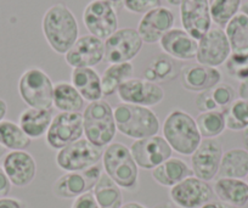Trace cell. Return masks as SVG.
<instances>
[{
  "label": "cell",
  "instance_id": "6da1fadb",
  "mask_svg": "<svg viewBox=\"0 0 248 208\" xmlns=\"http://www.w3.org/2000/svg\"><path fill=\"white\" fill-rule=\"evenodd\" d=\"M42 31L49 47L59 55H65L79 38L77 18L63 3L54 4L45 11Z\"/></svg>",
  "mask_w": 248,
  "mask_h": 208
},
{
  "label": "cell",
  "instance_id": "7a4b0ae2",
  "mask_svg": "<svg viewBox=\"0 0 248 208\" xmlns=\"http://www.w3.org/2000/svg\"><path fill=\"white\" fill-rule=\"evenodd\" d=\"M163 138L174 152L191 156L202 142L196 119L183 110H173L166 117L162 126Z\"/></svg>",
  "mask_w": 248,
  "mask_h": 208
},
{
  "label": "cell",
  "instance_id": "3957f363",
  "mask_svg": "<svg viewBox=\"0 0 248 208\" xmlns=\"http://www.w3.org/2000/svg\"><path fill=\"white\" fill-rule=\"evenodd\" d=\"M117 131L129 139L150 138L158 135L161 123L150 107L119 102L113 109Z\"/></svg>",
  "mask_w": 248,
  "mask_h": 208
},
{
  "label": "cell",
  "instance_id": "277c9868",
  "mask_svg": "<svg viewBox=\"0 0 248 208\" xmlns=\"http://www.w3.org/2000/svg\"><path fill=\"white\" fill-rule=\"evenodd\" d=\"M104 172L122 189L134 191L139 185V167L130 149L122 143H112L102 154Z\"/></svg>",
  "mask_w": 248,
  "mask_h": 208
},
{
  "label": "cell",
  "instance_id": "5b68a950",
  "mask_svg": "<svg viewBox=\"0 0 248 208\" xmlns=\"http://www.w3.org/2000/svg\"><path fill=\"white\" fill-rule=\"evenodd\" d=\"M83 128L88 142L97 147L108 146L116 138L113 107L105 100L89 102L83 111Z\"/></svg>",
  "mask_w": 248,
  "mask_h": 208
},
{
  "label": "cell",
  "instance_id": "8992f818",
  "mask_svg": "<svg viewBox=\"0 0 248 208\" xmlns=\"http://www.w3.org/2000/svg\"><path fill=\"white\" fill-rule=\"evenodd\" d=\"M18 95L28 107L52 109L54 83L50 76L39 67H30L20 76Z\"/></svg>",
  "mask_w": 248,
  "mask_h": 208
},
{
  "label": "cell",
  "instance_id": "52a82bcc",
  "mask_svg": "<svg viewBox=\"0 0 248 208\" xmlns=\"http://www.w3.org/2000/svg\"><path fill=\"white\" fill-rule=\"evenodd\" d=\"M84 135L83 114L80 112H59L52 118L45 135L50 149L61 150Z\"/></svg>",
  "mask_w": 248,
  "mask_h": 208
},
{
  "label": "cell",
  "instance_id": "ba28073f",
  "mask_svg": "<svg viewBox=\"0 0 248 208\" xmlns=\"http://www.w3.org/2000/svg\"><path fill=\"white\" fill-rule=\"evenodd\" d=\"M104 149L93 145L85 138L79 139L68 146L59 150L56 155L57 167L65 172H82L99 163Z\"/></svg>",
  "mask_w": 248,
  "mask_h": 208
},
{
  "label": "cell",
  "instance_id": "9c48e42d",
  "mask_svg": "<svg viewBox=\"0 0 248 208\" xmlns=\"http://www.w3.org/2000/svg\"><path fill=\"white\" fill-rule=\"evenodd\" d=\"M82 18L89 34L104 42L118 30L117 10L104 0H92L87 4Z\"/></svg>",
  "mask_w": 248,
  "mask_h": 208
},
{
  "label": "cell",
  "instance_id": "30bf717a",
  "mask_svg": "<svg viewBox=\"0 0 248 208\" xmlns=\"http://www.w3.org/2000/svg\"><path fill=\"white\" fill-rule=\"evenodd\" d=\"M142 44L144 42L137 30L118 28L105 40V60L109 64L130 62L139 55Z\"/></svg>",
  "mask_w": 248,
  "mask_h": 208
},
{
  "label": "cell",
  "instance_id": "8fae6325",
  "mask_svg": "<svg viewBox=\"0 0 248 208\" xmlns=\"http://www.w3.org/2000/svg\"><path fill=\"white\" fill-rule=\"evenodd\" d=\"M121 102L138 105L144 107H154L161 104L164 99V90L159 84L144 78H130L124 82L117 90Z\"/></svg>",
  "mask_w": 248,
  "mask_h": 208
},
{
  "label": "cell",
  "instance_id": "7c38bea8",
  "mask_svg": "<svg viewBox=\"0 0 248 208\" xmlns=\"http://www.w3.org/2000/svg\"><path fill=\"white\" fill-rule=\"evenodd\" d=\"M230 55V43L223 28L212 27L199 40L196 54L197 64L218 68L225 64Z\"/></svg>",
  "mask_w": 248,
  "mask_h": 208
},
{
  "label": "cell",
  "instance_id": "4fadbf2b",
  "mask_svg": "<svg viewBox=\"0 0 248 208\" xmlns=\"http://www.w3.org/2000/svg\"><path fill=\"white\" fill-rule=\"evenodd\" d=\"M129 149L138 167L146 171H152L173 155L166 139L159 135L135 140Z\"/></svg>",
  "mask_w": 248,
  "mask_h": 208
},
{
  "label": "cell",
  "instance_id": "5bb4252c",
  "mask_svg": "<svg viewBox=\"0 0 248 208\" xmlns=\"http://www.w3.org/2000/svg\"><path fill=\"white\" fill-rule=\"evenodd\" d=\"M213 188L207 181L191 176L169 190L171 202L180 208H199L212 200Z\"/></svg>",
  "mask_w": 248,
  "mask_h": 208
},
{
  "label": "cell",
  "instance_id": "9a60e30c",
  "mask_svg": "<svg viewBox=\"0 0 248 208\" xmlns=\"http://www.w3.org/2000/svg\"><path fill=\"white\" fill-rule=\"evenodd\" d=\"M223 145L218 139H202L191 155V169L194 176L204 181H211L218 176L223 157Z\"/></svg>",
  "mask_w": 248,
  "mask_h": 208
},
{
  "label": "cell",
  "instance_id": "2e32d148",
  "mask_svg": "<svg viewBox=\"0 0 248 208\" xmlns=\"http://www.w3.org/2000/svg\"><path fill=\"white\" fill-rule=\"evenodd\" d=\"M105 60V42L92 34L80 35L65 54V61L72 68H93Z\"/></svg>",
  "mask_w": 248,
  "mask_h": 208
},
{
  "label": "cell",
  "instance_id": "e0dca14e",
  "mask_svg": "<svg viewBox=\"0 0 248 208\" xmlns=\"http://www.w3.org/2000/svg\"><path fill=\"white\" fill-rule=\"evenodd\" d=\"M180 21L183 30L199 42L212 28L208 0H181Z\"/></svg>",
  "mask_w": 248,
  "mask_h": 208
},
{
  "label": "cell",
  "instance_id": "ac0fdd59",
  "mask_svg": "<svg viewBox=\"0 0 248 208\" xmlns=\"http://www.w3.org/2000/svg\"><path fill=\"white\" fill-rule=\"evenodd\" d=\"M175 16L173 11L166 6H158L142 15L138 25V33L146 44L159 43L164 34L173 28Z\"/></svg>",
  "mask_w": 248,
  "mask_h": 208
},
{
  "label": "cell",
  "instance_id": "d6986e66",
  "mask_svg": "<svg viewBox=\"0 0 248 208\" xmlns=\"http://www.w3.org/2000/svg\"><path fill=\"white\" fill-rule=\"evenodd\" d=\"M3 168L9 180L16 188H26L31 185L37 176V162L26 150L9 151L4 156Z\"/></svg>",
  "mask_w": 248,
  "mask_h": 208
},
{
  "label": "cell",
  "instance_id": "ffe728a7",
  "mask_svg": "<svg viewBox=\"0 0 248 208\" xmlns=\"http://www.w3.org/2000/svg\"><path fill=\"white\" fill-rule=\"evenodd\" d=\"M180 83L185 90L199 94L221 83V72L216 67L204 66L197 62L184 64L180 69Z\"/></svg>",
  "mask_w": 248,
  "mask_h": 208
},
{
  "label": "cell",
  "instance_id": "44dd1931",
  "mask_svg": "<svg viewBox=\"0 0 248 208\" xmlns=\"http://www.w3.org/2000/svg\"><path fill=\"white\" fill-rule=\"evenodd\" d=\"M197 42L183 28H171L159 40V47L170 59L190 61L196 59Z\"/></svg>",
  "mask_w": 248,
  "mask_h": 208
},
{
  "label": "cell",
  "instance_id": "7402d4cb",
  "mask_svg": "<svg viewBox=\"0 0 248 208\" xmlns=\"http://www.w3.org/2000/svg\"><path fill=\"white\" fill-rule=\"evenodd\" d=\"M54 118L52 109H35L27 107L18 117V124L31 140L46 135V131Z\"/></svg>",
  "mask_w": 248,
  "mask_h": 208
},
{
  "label": "cell",
  "instance_id": "603a6c76",
  "mask_svg": "<svg viewBox=\"0 0 248 208\" xmlns=\"http://www.w3.org/2000/svg\"><path fill=\"white\" fill-rule=\"evenodd\" d=\"M191 176H194L191 167L181 159L173 156L152 169V179L164 188H173Z\"/></svg>",
  "mask_w": 248,
  "mask_h": 208
},
{
  "label": "cell",
  "instance_id": "cb8c5ba5",
  "mask_svg": "<svg viewBox=\"0 0 248 208\" xmlns=\"http://www.w3.org/2000/svg\"><path fill=\"white\" fill-rule=\"evenodd\" d=\"M71 83L85 101L95 102L104 97L101 76L94 68H72Z\"/></svg>",
  "mask_w": 248,
  "mask_h": 208
},
{
  "label": "cell",
  "instance_id": "d4e9b609",
  "mask_svg": "<svg viewBox=\"0 0 248 208\" xmlns=\"http://www.w3.org/2000/svg\"><path fill=\"white\" fill-rule=\"evenodd\" d=\"M213 191L219 201L235 208L243 207L248 203V184L243 179H217Z\"/></svg>",
  "mask_w": 248,
  "mask_h": 208
},
{
  "label": "cell",
  "instance_id": "484cf974",
  "mask_svg": "<svg viewBox=\"0 0 248 208\" xmlns=\"http://www.w3.org/2000/svg\"><path fill=\"white\" fill-rule=\"evenodd\" d=\"M93 191L84 172H65L52 184V193L61 200H75L83 193Z\"/></svg>",
  "mask_w": 248,
  "mask_h": 208
},
{
  "label": "cell",
  "instance_id": "4316f807",
  "mask_svg": "<svg viewBox=\"0 0 248 208\" xmlns=\"http://www.w3.org/2000/svg\"><path fill=\"white\" fill-rule=\"evenodd\" d=\"M85 100L70 82L54 84L52 106L60 112H80L85 109Z\"/></svg>",
  "mask_w": 248,
  "mask_h": 208
},
{
  "label": "cell",
  "instance_id": "83f0119b",
  "mask_svg": "<svg viewBox=\"0 0 248 208\" xmlns=\"http://www.w3.org/2000/svg\"><path fill=\"white\" fill-rule=\"evenodd\" d=\"M219 178L245 179L248 176V152L245 149H230L221 157Z\"/></svg>",
  "mask_w": 248,
  "mask_h": 208
},
{
  "label": "cell",
  "instance_id": "f1b7e54d",
  "mask_svg": "<svg viewBox=\"0 0 248 208\" xmlns=\"http://www.w3.org/2000/svg\"><path fill=\"white\" fill-rule=\"evenodd\" d=\"M134 75V66L132 62L124 64H111L104 71L101 76V87L104 96H111L117 94L118 88L133 78Z\"/></svg>",
  "mask_w": 248,
  "mask_h": 208
},
{
  "label": "cell",
  "instance_id": "f546056e",
  "mask_svg": "<svg viewBox=\"0 0 248 208\" xmlns=\"http://www.w3.org/2000/svg\"><path fill=\"white\" fill-rule=\"evenodd\" d=\"M32 144V140L22 130L20 124L9 119L0 122V145L6 151H25Z\"/></svg>",
  "mask_w": 248,
  "mask_h": 208
},
{
  "label": "cell",
  "instance_id": "4dcf8cb0",
  "mask_svg": "<svg viewBox=\"0 0 248 208\" xmlns=\"http://www.w3.org/2000/svg\"><path fill=\"white\" fill-rule=\"evenodd\" d=\"M93 193L100 208H121L123 205L122 189L105 172L93 189Z\"/></svg>",
  "mask_w": 248,
  "mask_h": 208
},
{
  "label": "cell",
  "instance_id": "1f68e13d",
  "mask_svg": "<svg viewBox=\"0 0 248 208\" xmlns=\"http://www.w3.org/2000/svg\"><path fill=\"white\" fill-rule=\"evenodd\" d=\"M226 37L231 47V52L248 54V16L238 13L225 26Z\"/></svg>",
  "mask_w": 248,
  "mask_h": 208
},
{
  "label": "cell",
  "instance_id": "d6a6232c",
  "mask_svg": "<svg viewBox=\"0 0 248 208\" xmlns=\"http://www.w3.org/2000/svg\"><path fill=\"white\" fill-rule=\"evenodd\" d=\"M176 77L175 64L168 55H157L144 69V80L159 84L170 82Z\"/></svg>",
  "mask_w": 248,
  "mask_h": 208
},
{
  "label": "cell",
  "instance_id": "836d02e7",
  "mask_svg": "<svg viewBox=\"0 0 248 208\" xmlns=\"http://www.w3.org/2000/svg\"><path fill=\"white\" fill-rule=\"evenodd\" d=\"M196 124L202 139H217L225 131L226 123L224 112L220 110L200 112L196 117Z\"/></svg>",
  "mask_w": 248,
  "mask_h": 208
},
{
  "label": "cell",
  "instance_id": "e575fe53",
  "mask_svg": "<svg viewBox=\"0 0 248 208\" xmlns=\"http://www.w3.org/2000/svg\"><path fill=\"white\" fill-rule=\"evenodd\" d=\"M223 112L225 116L226 129L241 131L248 128V99L238 97Z\"/></svg>",
  "mask_w": 248,
  "mask_h": 208
},
{
  "label": "cell",
  "instance_id": "d590c367",
  "mask_svg": "<svg viewBox=\"0 0 248 208\" xmlns=\"http://www.w3.org/2000/svg\"><path fill=\"white\" fill-rule=\"evenodd\" d=\"M212 21L219 27H225L226 23L241 9L242 0H208Z\"/></svg>",
  "mask_w": 248,
  "mask_h": 208
},
{
  "label": "cell",
  "instance_id": "8d00e7d4",
  "mask_svg": "<svg viewBox=\"0 0 248 208\" xmlns=\"http://www.w3.org/2000/svg\"><path fill=\"white\" fill-rule=\"evenodd\" d=\"M225 64L228 73L235 80L242 82L248 78V54L231 52Z\"/></svg>",
  "mask_w": 248,
  "mask_h": 208
},
{
  "label": "cell",
  "instance_id": "74e56055",
  "mask_svg": "<svg viewBox=\"0 0 248 208\" xmlns=\"http://www.w3.org/2000/svg\"><path fill=\"white\" fill-rule=\"evenodd\" d=\"M211 95L218 109H226L236 100V92L228 83H219L211 89Z\"/></svg>",
  "mask_w": 248,
  "mask_h": 208
},
{
  "label": "cell",
  "instance_id": "f35d334b",
  "mask_svg": "<svg viewBox=\"0 0 248 208\" xmlns=\"http://www.w3.org/2000/svg\"><path fill=\"white\" fill-rule=\"evenodd\" d=\"M158 6H162V0H123V8L137 15H145Z\"/></svg>",
  "mask_w": 248,
  "mask_h": 208
},
{
  "label": "cell",
  "instance_id": "ab89813d",
  "mask_svg": "<svg viewBox=\"0 0 248 208\" xmlns=\"http://www.w3.org/2000/svg\"><path fill=\"white\" fill-rule=\"evenodd\" d=\"M195 105H196L197 110H199L200 112H209L219 110L217 104L214 102L213 97H212L211 90L199 93L196 96V100H195Z\"/></svg>",
  "mask_w": 248,
  "mask_h": 208
},
{
  "label": "cell",
  "instance_id": "60d3db41",
  "mask_svg": "<svg viewBox=\"0 0 248 208\" xmlns=\"http://www.w3.org/2000/svg\"><path fill=\"white\" fill-rule=\"evenodd\" d=\"M71 208H100V206L97 205L93 191H88L75 198Z\"/></svg>",
  "mask_w": 248,
  "mask_h": 208
},
{
  "label": "cell",
  "instance_id": "b9f144b4",
  "mask_svg": "<svg viewBox=\"0 0 248 208\" xmlns=\"http://www.w3.org/2000/svg\"><path fill=\"white\" fill-rule=\"evenodd\" d=\"M11 181L9 180L3 166H0V197H6L11 191Z\"/></svg>",
  "mask_w": 248,
  "mask_h": 208
},
{
  "label": "cell",
  "instance_id": "7bdbcfd3",
  "mask_svg": "<svg viewBox=\"0 0 248 208\" xmlns=\"http://www.w3.org/2000/svg\"><path fill=\"white\" fill-rule=\"evenodd\" d=\"M0 208H23L22 201L15 197H0Z\"/></svg>",
  "mask_w": 248,
  "mask_h": 208
},
{
  "label": "cell",
  "instance_id": "ee69618b",
  "mask_svg": "<svg viewBox=\"0 0 248 208\" xmlns=\"http://www.w3.org/2000/svg\"><path fill=\"white\" fill-rule=\"evenodd\" d=\"M199 208H235L232 206L228 205V203H224L219 200H211L208 202H206L204 205H202Z\"/></svg>",
  "mask_w": 248,
  "mask_h": 208
},
{
  "label": "cell",
  "instance_id": "f6af8a7d",
  "mask_svg": "<svg viewBox=\"0 0 248 208\" xmlns=\"http://www.w3.org/2000/svg\"><path fill=\"white\" fill-rule=\"evenodd\" d=\"M238 95L242 99H248V78L242 80V82H240V85H238Z\"/></svg>",
  "mask_w": 248,
  "mask_h": 208
},
{
  "label": "cell",
  "instance_id": "bcb514c9",
  "mask_svg": "<svg viewBox=\"0 0 248 208\" xmlns=\"http://www.w3.org/2000/svg\"><path fill=\"white\" fill-rule=\"evenodd\" d=\"M8 102L0 97V122L5 119L6 114H8Z\"/></svg>",
  "mask_w": 248,
  "mask_h": 208
},
{
  "label": "cell",
  "instance_id": "7dc6e473",
  "mask_svg": "<svg viewBox=\"0 0 248 208\" xmlns=\"http://www.w3.org/2000/svg\"><path fill=\"white\" fill-rule=\"evenodd\" d=\"M121 208H147L146 206L141 205L140 202H135V201H130V202L123 203L121 206Z\"/></svg>",
  "mask_w": 248,
  "mask_h": 208
},
{
  "label": "cell",
  "instance_id": "c3c4849f",
  "mask_svg": "<svg viewBox=\"0 0 248 208\" xmlns=\"http://www.w3.org/2000/svg\"><path fill=\"white\" fill-rule=\"evenodd\" d=\"M104 1H107V3L111 4L114 9H121L123 8V0H104Z\"/></svg>",
  "mask_w": 248,
  "mask_h": 208
},
{
  "label": "cell",
  "instance_id": "681fc988",
  "mask_svg": "<svg viewBox=\"0 0 248 208\" xmlns=\"http://www.w3.org/2000/svg\"><path fill=\"white\" fill-rule=\"evenodd\" d=\"M243 146H245V150L248 152V128L246 130H243Z\"/></svg>",
  "mask_w": 248,
  "mask_h": 208
},
{
  "label": "cell",
  "instance_id": "f907efd6",
  "mask_svg": "<svg viewBox=\"0 0 248 208\" xmlns=\"http://www.w3.org/2000/svg\"><path fill=\"white\" fill-rule=\"evenodd\" d=\"M241 13L242 14H245L246 16H248V0H246L245 3H242L241 4Z\"/></svg>",
  "mask_w": 248,
  "mask_h": 208
},
{
  "label": "cell",
  "instance_id": "816d5d0a",
  "mask_svg": "<svg viewBox=\"0 0 248 208\" xmlns=\"http://www.w3.org/2000/svg\"><path fill=\"white\" fill-rule=\"evenodd\" d=\"M162 1H164V3H167L170 6H179L181 3V0H162Z\"/></svg>",
  "mask_w": 248,
  "mask_h": 208
},
{
  "label": "cell",
  "instance_id": "f5cc1de1",
  "mask_svg": "<svg viewBox=\"0 0 248 208\" xmlns=\"http://www.w3.org/2000/svg\"><path fill=\"white\" fill-rule=\"evenodd\" d=\"M154 208H174L170 203L168 202H163V203H158V205L155 206Z\"/></svg>",
  "mask_w": 248,
  "mask_h": 208
},
{
  "label": "cell",
  "instance_id": "db71d44e",
  "mask_svg": "<svg viewBox=\"0 0 248 208\" xmlns=\"http://www.w3.org/2000/svg\"><path fill=\"white\" fill-rule=\"evenodd\" d=\"M6 154H8V152H6V150H5V149H4V147H3V146H1V145H0V160L3 159V157H4V156H5V155H6Z\"/></svg>",
  "mask_w": 248,
  "mask_h": 208
},
{
  "label": "cell",
  "instance_id": "11a10c76",
  "mask_svg": "<svg viewBox=\"0 0 248 208\" xmlns=\"http://www.w3.org/2000/svg\"><path fill=\"white\" fill-rule=\"evenodd\" d=\"M246 181H247V184H248V176H246Z\"/></svg>",
  "mask_w": 248,
  "mask_h": 208
}]
</instances>
